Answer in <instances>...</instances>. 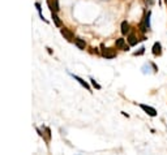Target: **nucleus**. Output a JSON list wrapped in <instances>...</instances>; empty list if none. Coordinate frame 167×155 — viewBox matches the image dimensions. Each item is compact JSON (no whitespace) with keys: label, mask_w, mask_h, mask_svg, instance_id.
<instances>
[{"label":"nucleus","mask_w":167,"mask_h":155,"mask_svg":"<svg viewBox=\"0 0 167 155\" xmlns=\"http://www.w3.org/2000/svg\"><path fill=\"white\" fill-rule=\"evenodd\" d=\"M48 5H50V9H51V11L52 12H58L59 11V1H58V0H52V1H51V0H48Z\"/></svg>","instance_id":"7"},{"label":"nucleus","mask_w":167,"mask_h":155,"mask_svg":"<svg viewBox=\"0 0 167 155\" xmlns=\"http://www.w3.org/2000/svg\"><path fill=\"white\" fill-rule=\"evenodd\" d=\"M73 78H74V80H76V81H78V82H80V84L82 85V86H84L85 89H88V90H90V86H89V85H88V82H86V81H84L82 78H80V77H78V76H74V74H73Z\"/></svg>","instance_id":"8"},{"label":"nucleus","mask_w":167,"mask_h":155,"mask_svg":"<svg viewBox=\"0 0 167 155\" xmlns=\"http://www.w3.org/2000/svg\"><path fill=\"white\" fill-rule=\"evenodd\" d=\"M128 31H129V24L127 21H123L122 22V34L125 35Z\"/></svg>","instance_id":"9"},{"label":"nucleus","mask_w":167,"mask_h":155,"mask_svg":"<svg viewBox=\"0 0 167 155\" xmlns=\"http://www.w3.org/2000/svg\"><path fill=\"white\" fill-rule=\"evenodd\" d=\"M140 107H141L142 110L149 115V116H153V117L157 116V111H155V108L150 107V106H146V104H140Z\"/></svg>","instance_id":"2"},{"label":"nucleus","mask_w":167,"mask_h":155,"mask_svg":"<svg viewBox=\"0 0 167 155\" xmlns=\"http://www.w3.org/2000/svg\"><path fill=\"white\" fill-rule=\"evenodd\" d=\"M74 43H76V46L80 48V50H85V47H86V42H85L84 39H81V38L74 39Z\"/></svg>","instance_id":"6"},{"label":"nucleus","mask_w":167,"mask_h":155,"mask_svg":"<svg viewBox=\"0 0 167 155\" xmlns=\"http://www.w3.org/2000/svg\"><path fill=\"white\" fill-rule=\"evenodd\" d=\"M90 81H91V84H93V85H94V86H96L97 89H101V86H99V85H98V84H97V82L94 81V80H90Z\"/></svg>","instance_id":"14"},{"label":"nucleus","mask_w":167,"mask_h":155,"mask_svg":"<svg viewBox=\"0 0 167 155\" xmlns=\"http://www.w3.org/2000/svg\"><path fill=\"white\" fill-rule=\"evenodd\" d=\"M144 52H145V47H141V48H140V51H139V52H136L135 55H142Z\"/></svg>","instance_id":"13"},{"label":"nucleus","mask_w":167,"mask_h":155,"mask_svg":"<svg viewBox=\"0 0 167 155\" xmlns=\"http://www.w3.org/2000/svg\"><path fill=\"white\" fill-rule=\"evenodd\" d=\"M150 15H152V12L148 11V13L145 15V18H144V24L146 25L148 29H150Z\"/></svg>","instance_id":"10"},{"label":"nucleus","mask_w":167,"mask_h":155,"mask_svg":"<svg viewBox=\"0 0 167 155\" xmlns=\"http://www.w3.org/2000/svg\"><path fill=\"white\" fill-rule=\"evenodd\" d=\"M115 46H116V48H119V50L128 51V47L125 46V39H123V38H117L115 41Z\"/></svg>","instance_id":"4"},{"label":"nucleus","mask_w":167,"mask_h":155,"mask_svg":"<svg viewBox=\"0 0 167 155\" xmlns=\"http://www.w3.org/2000/svg\"><path fill=\"white\" fill-rule=\"evenodd\" d=\"M128 42H129L131 46H135V44L137 43V39H136V37H135L133 34H131L129 37H128Z\"/></svg>","instance_id":"12"},{"label":"nucleus","mask_w":167,"mask_h":155,"mask_svg":"<svg viewBox=\"0 0 167 155\" xmlns=\"http://www.w3.org/2000/svg\"><path fill=\"white\" fill-rule=\"evenodd\" d=\"M153 55L154 56L162 55V44L159 43V42H155V43L153 44Z\"/></svg>","instance_id":"5"},{"label":"nucleus","mask_w":167,"mask_h":155,"mask_svg":"<svg viewBox=\"0 0 167 155\" xmlns=\"http://www.w3.org/2000/svg\"><path fill=\"white\" fill-rule=\"evenodd\" d=\"M165 3H166V5H167V0H165Z\"/></svg>","instance_id":"15"},{"label":"nucleus","mask_w":167,"mask_h":155,"mask_svg":"<svg viewBox=\"0 0 167 155\" xmlns=\"http://www.w3.org/2000/svg\"><path fill=\"white\" fill-rule=\"evenodd\" d=\"M60 33H61V35L67 39V41H69V42H72V41H74V35H73V33L72 31H69L68 29H61L60 30Z\"/></svg>","instance_id":"3"},{"label":"nucleus","mask_w":167,"mask_h":155,"mask_svg":"<svg viewBox=\"0 0 167 155\" xmlns=\"http://www.w3.org/2000/svg\"><path fill=\"white\" fill-rule=\"evenodd\" d=\"M51 16H52V20H54L55 25H56V26H61V21H60V18H59L58 16H56V13L52 12V13H51Z\"/></svg>","instance_id":"11"},{"label":"nucleus","mask_w":167,"mask_h":155,"mask_svg":"<svg viewBox=\"0 0 167 155\" xmlns=\"http://www.w3.org/2000/svg\"><path fill=\"white\" fill-rule=\"evenodd\" d=\"M102 47V55H103V57H106V59H114V57H116V51L114 50V48H104L103 46H101Z\"/></svg>","instance_id":"1"}]
</instances>
